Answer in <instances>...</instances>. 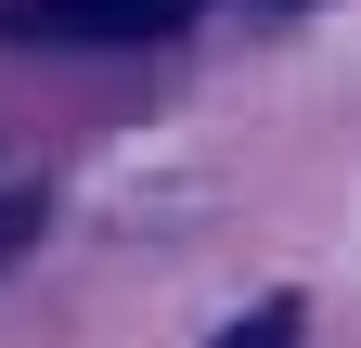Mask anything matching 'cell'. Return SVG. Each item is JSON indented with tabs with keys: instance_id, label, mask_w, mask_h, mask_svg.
<instances>
[{
	"instance_id": "1",
	"label": "cell",
	"mask_w": 361,
	"mask_h": 348,
	"mask_svg": "<svg viewBox=\"0 0 361 348\" xmlns=\"http://www.w3.org/2000/svg\"><path fill=\"white\" fill-rule=\"evenodd\" d=\"M194 0H13V39H78V52H116V39H168Z\"/></svg>"
},
{
	"instance_id": "2",
	"label": "cell",
	"mask_w": 361,
	"mask_h": 348,
	"mask_svg": "<svg viewBox=\"0 0 361 348\" xmlns=\"http://www.w3.org/2000/svg\"><path fill=\"white\" fill-rule=\"evenodd\" d=\"M219 348H297V297H271V310H245Z\"/></svg>"
}]
</instances>
